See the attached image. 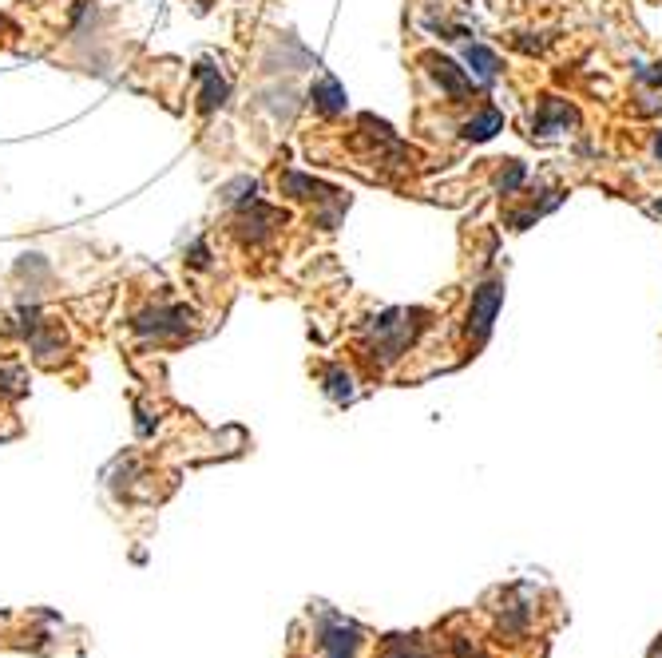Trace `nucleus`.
I'll list each match as a JSON object with an SVG mask.
<instances>
[{"mask_svg": "<svg viewBox=\"0 0 662 658\" xmlns=\"http://www.w3.org/2000/svg\"><path fill=\"white\" fill-rule=\"evenodd\" d=\"M401 318H405L401 310H389V314H381V318L373 322V333L385 337V341H377V353H381V357H397V353L405 349V341H409L413 329L405 326Z\"/></svg>", "mask_w": 662, "mask_h": 658, "instance_id": "3", "label": "nucleus"}, {"mask_svg": "<svg viewBox=\"0 0 662 658\" xmlns=\"http://www.w3.org/2000/svg\"><path fill=\"white\" fill-rule=\"evenodd\" d=\"M464 60H468V68H472L480 80H492V76L500 72L496 52H492V48H484V44H468V48H464Z\"/></svg>", "mask_w": 662, "mask_h": 658, "instance_id": "7", "label": "nucleus"}, {"mask_svg": "<svg viewBox=\"0 0 662 658\" xmlns=\"http://www.w3.org/2000/svg\"><path fill=\"white\" fill-rule=\"evenodd\" d=\"M326 393H330L333 401H349V397H353V381H349V373L330 369V373H326Z\"/></svg>", "mask_w": 662, "mask_h": 658, "instance_id": "12", "label": "nucleus"}, {"mask_svg": "<svg viewBox=\"0 0 662 658\" xmlns=\"http://www.w3.org/2000/svg\"><path fill=\"white\" fill-rule=\"evenodd\" d=\"M278 222H282L278 211H270V207H262V203H254V199H250V207L238 215V230H242L250 242H258V238H266Z\"/></svg>", "mask_w": 662, "mask_h": 658, "instance_id": "5", "label": "nucleus"}, {"mask_svg": "<svg viewBox=\"0 0 662 658\" xmlns=\"http://www.w3.org/2000/svg\"><path fill=\"white\" fill-rule=\"evenodd\" d=\"M655 151H659V159H662V135H659V143H655Z\"/></svg>", "mask_w": 662, "mask_h": 658, "instance_id": "15", "label": "nucleus"}, {"mask_svg": "<svg viewBox=\"0 0 662 658\" xmlns=\"http://www.w3.org/2000/svg\"><path fill=\"white\" fill-rule=\"evenodd\" d=\"M199 76L207 80V88H203V111H215L226 100V84H222V76H215L211 64H199Z\"/></svg>", "mask_w": 662, "mask_h": 658, "instance_id": "10", "label": "nucleus"}, {"mask_svg": "<svg viewBox=\"0 0 662 658\" xmlns=\"http://www.w3.org/2000/svg\"><path fill=\"white\" fill-rule=\"evenodd\" d=\"M500 127H504V115H500L496 108H484L480 115H476V119H468V123H464V139H472V143H484V139H492Z\"/></svg>", "mask_w": 662, "mask_h": 658, "instance_id": "6", "label": "nucleus"}, {"mask_svg": "<svg viewBox=\"0 0 662 658\" xmlns=\"http://www.w3.org/2000/svg\"><path fill=\"white\" fill-rule=\"evenodd\" d=\"M322 647H326L330 658H349L353 647H357V631H353V627H337V631H330V635L322 639Z\"/></svg>", "mask_w": 662, "mask_h": 658, "instance_id": "9", "label": "nucleus"}, {"mask_svg": "<svg viewBox=\"0 0 662 658\" xmlns=\"http://www.w3.org/2000/svg\"><path fill=\"white\" fill-rule=\"evenodd\" d=\"M282 191H286V195H298V199H326V195H330L322 183H314V179H306V175H286V179H282Z\"/></svg>", "mask_w": 662, "mask_h": 658, "instance_id": "11", "label": "nucleus"}, {"mask_svg": "<svg viewBox=\"0 0 662 658\" xmlns=\"http://www.w3.org/2000/svg\"><path fill=\"white\" fill-rule=\"evenodd\" d=\"M425 64H429L433 80L441 84L452 100H460V96H468V92H472V76H468V72H460L448 56H425Z\"/></svg>", "mask_w": 662, "mask_h": 658, "instance_id": "4", "label": "nucleus"}, {"mask_svg": "<svg viewBox=\"0 0 662 658\" xmlns=\"http://www.w3.org/2000/svg\"><path fill=\"white\" fill-rule=\"evenodd\" d=\"M655 211H659V215H662V203H655Z\"/></svg>", "mask_w": 662, "mask_h": 658, "instance_id": "16", "label": "nucleus"}, {"mask_svg": "<svg viewBox=\"0 0 662 658\" xmlns=\"http://www.w3.org/2000/svg\"><path fill=\"white\" fill-rule=\"evenodd\" d=\"M575 111L567 104H544V119H540V131H552V123H571Z\"/></svg>", "mask_w": 662, "mask_h": 658, "instance_id": "13", "label": "nucleus"}, {"mask_svg": "<svg viewBox=\"0 0 662 658\" xmlns=\"http://www.w3.org/2000/svg\"><path fill=\"white\" fill-rule=\"evenodd\" d=\"M500 306H504V282L500 278H492V282H484L476 294H472V314H468V333L476 337V341H484L488 333H492V322H496V314H500Z\"/></svg>", "mask_w": 662, "mask_h": 658, "instance_id": "1", "label": "nucleus"}, {"mask_svg": "<svg viewBox=\"0 0 662 658\" xmlns=\"http://www.w3.org/2000/svg\"><path fill=\"white\" fill-rule=\"evenodd\" d=\"M520 179H524V167H520V163H512V171L500 179V191H504V195H512V191L520 187Z\"/></svg>", "mask_w": 662, "mask_h": 658, "instance_id": "14", "label": "nucleus"}, {"mask_svg": "<svg viewBox=\"0 0 662 658\" xmlns=\"http://www.w3.org/2000/svg\"><path fill=\"white\" fill-rule=\"evenodd\" d=\"M314 108L326 111V115L345 111V92H341V84H337V80H322V84H314Z\"/></svg>", "mask_w": 662, "mask_h": 658, "instance_id": "8", "label": "nucleus"}, {"mask_svg": "<svg viewBox=\"0 0 662 658\" xmlns=\"http://www.w3.org/2000/svg\"><path fill=\"white\" fill-rule=\"evenodd\" d=\"M191 310H183V306H171V310H147V314H139L135 318V329L139 333H187L191 329Z\"/></svg>", "mask_w": 662, "mask_h": 658, "instance_id": "2", "label": "nucleus"}]
</instances>
